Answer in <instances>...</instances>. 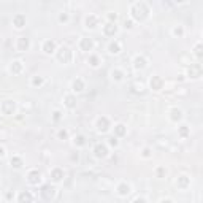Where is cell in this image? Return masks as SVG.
I'll return each instance as SVG.
<instances>
[{"mask_svg": "<svg viewBox=\"0 0 203 203\" xmlns=\"http://www.w3.org/2000/svg\"><path fill=\"white\" fill-rule=\"evenodd\" d=\"M84 144V138L83 137H78V138H75V144Z\"/></svg>", "mask_w": 203, "mask_h": 203, "instance_id": "603a6c76", "label": "cell"}, {"mask_svg": "<svg viewBox=\"0 0 203 203\" xmlns=\"http://www.w3.org/2000/svg\"><path fill=\"white\" fill-rule=\"evenodd\" d=\"M59 19H60V21H67V19H68V16H67V14H60Z\"/></svg>", "mask_w": 203, "mask_h": 203, "instance_id": "f1b7e54d", "label": "cell"}, {"mask_svg": "<svg viewBox=\"0 0 203 203\" xmlns=\"http://www.w3.org/2000/svg\"><path fill=\"white\" fill-rule=\"evenodd\" d=\"M81 48H83L84 51H91V48H92V40H89V38H83Z\"/></svg>", "mask_w": 203, "mask_h": 203, "instance_id": "5bb4252c", "label": "cell"}, {"mask_svg": "<svg viewBox=\"0 0 203 203\" xmlns=\"http://www.w3.org/2000/svg\"><path fill=\"white\" fill-rule=\"evenodd\" d=\"M29 48V40L27 38H24V37H21L19 38V51H24V49H27Z\"/></svg>", "mask_w": 203, "mask_h": 203, "instance_id": "e0dca14e", "label": "cell"}, {"mask_svg": "<svg viewBox=\"0 0 203 203\" xmlns=\"http://www.w3.org/2000/svg\"><path fill=\"white\" fill-rule=\"evenodd\" d=\"M133 203H146L144 201V198H141V197H138V198H135V201Z\"/></svg>", "mask_w": 203, "mask_h": 203, "instance_id": "4316f807", "label": "cell"}, {"mask_svg": "<svg viewBox=\"0 0 203 203\" xmlns=\"http://www.w3.org/2000/svg\"><path fill=\"white\" fill-rule=\"evenodd\" d=\"M160 203H171V200H162Z\"/></svg>", "mask_w": 203, "mask_h": 203, "instance_id": "d6a6232c", "label": "cell"}, {"mask_svg": "<svg viewBox=\"0 0 203 203\" xmlns=\"http://www.w3.org/2000/svg\"><path fill=\"white\" fill-rule=\"evenodd\" d=\"M171 114H173V119H181L183 111H181V110H178V108H174V110L171 111Z\"/></svg>", "mask_w": 203, "mask_h": 203, "instance_id": "d6986e66", "label": "cell"}, {"mask_svg": "<svg viewBox=\"0 0 203 203\" xmlns=\"http://www.w3.org/2000/svg\"><path fill=\"white\" fill-rule=\"evenodd\" d=\"M54 114H56V116H54V119H56V121H57V119H59V117H60V113H59V111H56V113H54Z\"/></svg>", "mask_w": 203, "mask_h": 203, "instance_id": "f546056e", "label": "cell"}, {"mask_svg": "<svg viewBox=\"0 0 203 203\" xmlns=\"http://www.w3.org/2000/svg\"><path fill=\"white\" fill-rule=\"evenodd\" d=\"M3 154H5V151H3V148H0V157H3Z\"/></svg>", "mask_w": 203, "mask_h": 203, "instance_id": "1f68e13d", "label": "cell"}, {"mask_svg": "<svg viewBox=\"0 0 203 203\" xmlns=\"http://www.w3.org/2000/svg\"><path fill=\"white\" fill-rule=\"evenodd\" d=\"M200 73H201V70H200V65L198 64H197V65H190V68H189L190 78H198Z\"/></svg>", "mask_w": 203, "mask_h": 203, "instance_id": "277c9868", "label": "cell"}, {"mask_svg": "<svg viewBox=\"0 0 203 203\" xmlns=\"http://www.w3.org/2000/svg\"><path fill=\"white\" fill-rule=\"evenodd\" d=\"M33 83H35V84H41L43 80H41V78H35V80H33Z\"/></svg>", "mask_w": 203, "mask_h": 203, "instance_id": "83f0119b", "label": "cell"}, {"mask_svg": "<svg viewBox=\"0 0 203 203\" xmlns=\"http://www.w3.org/2000/svg\"><path fill=\"white\" fill-rule=\"evenodd\" d=\"M117 190H119V195H127L129 192H130V186L129 184H121L119 187H117Z\"/></svg>", "mask_w": 203, "mask_h": 203, "instance_id": "4fadbf2b", "label": "cell"}, {"mask_svg": "<svg viewBox=\"0 0 203 203\" xmlns=\"http://www.w3.org/2000/svg\"><path fill=\"white\" fill-rule=\"evenodd\" d=\"M94 152H95V156H97V157H106V156H108V149H106L105 144H97V146H95V149H94Z\"/></svg>", "mask_w": 203, "mask_h": 203, "instance_id": "7a4b0ae2", "label": "cell"}, {"mask_svg": "<svg viewBox=\"0 0 203 203\" xmlns=\"http://www.w3.org/2000/svg\"><path fill=\"white\" fill-rule=\"evenodd\" d=\"M19 203H32V195L29 192H22L19 195Z\"/></svg>", "mask_w": 203, "mask_h": 203, "instance_id": "ba28073f", "label": "cell"}, {"mask_svg": "<svg viewBox=\"0 0 203 203\" xmlns=\"http://www.w3.org/2000/svg\"><path fill=\"white\" fill-rule=\"evenodd\" d=\"M54 49H56V43H54V41H46V43H44V48H43V51H44L46 54L54 53Z\"/></svg>", "mask_w": 203, "mask_h": 203, "instance_id": "8992f818", "label": "cell"}, {"mask_svg": "<svg viewBox=\"0 0 203 203\" xmlns=\"http://www.w3.org/2000/svg\"><path fill=\"white\" fill-rule=\"evenodd\" d=\"M71 102H73V100H71V97H67V105H68V106H71V108H73L75 105H73Z\"/></svg>", "mask_w": 203, "mask_h": 203, "instance_id": "d4e9b609", "label": "cell"}, {"mask_svg": "<svg viewBox=\"0 0 203 203\" xmlns=\"http://www.w3.org/2000/svg\"><path fill=\"white\" fill-rule=\"evenodd\" d=\"M108 51H110L111 54H117V53L121 51L119 43H117V41H111V43H110V46H108Z\"/></svg>", "mask_w": 203, "mask_h": 203, "instance_id": "9c48e42d", "label": "cell"}, {"mask_svg": "<svg viewBox=\"0 0 203 203\" xmlns=\"http://www.w3.org/2000/svg\"><path fill=\"white\" fill-rule=\"evenodd\" d=\"M24 24H26V18L22 14H18L14 18V26L18 27V29H21V27H24Z\"/></svg>", "mask_w": 203, "mask_h": 203, "instance_id": "52a82bcc", "label": "cell"}, {"mask_svg": "<svg viewBox=\"0 0 203 203\" xmlns=\"http://www.w3.org/2000/svg\"><path fill=\"white\" fill-rule=\"evenodd\" d=\"M116 132H117V135H124V133H126V129H124V126H122V124H119V126H116Z\"/></svg>", "mask_w": 203, "mask_h": 203, "instance_id": "44dd1931", "label": "cell"}, {"mask_svg": "<svg viewBox=\"0 0 203 203\" xmlns=\"http://www.w3.org/2000/svg\"><path fill=\"white\" fill-rule=\"evenodd\" d=\"M29 181L32 183V184H37V183H40V173L38 171H30V174H29Z\"/></svg>", "mask_w": 203, "mask_h": 203, "instance_id": "8fae6325", "label": "cell"}, {"mask_svg": "<svg viewBox=\"0 0 203 203\" xmlns=\"http://www.w3.org/2000/svg\"><path fill=\"white\" fill-rule=\"evenodd\" d=\"M195 54H197V56H198V57H200V44H198V46H197V49H195Z\"/></svg>", "mask_w": 203, "mask_h": 203, "instance_id": "4dcf8cb0", "label": "cell"}, {"mask_svg": "<svg viewBox=\"0 0 203 203\" xmlns=\"http://www.w3.org/2000/svg\"><path fill=\"white\" fill-rule=\"evenodd\" d=\"M174 35H183V29H181V27H178V29H174Z\"/></svg>", "mask_w": 203, "mask_h": 203, "instance_id": "cb8c5ba5", "label": "cell"}, {"mask_svg": "<svg viewBox=\"0 0 203 203\" xmlns=\"http://www.w3.org/2000/svg\"><path fill=\"white\" fill-rule=\"evenodd\" d=\"M91 65L92 67H97L98 65V59L95 57V56H91Z\"/></svg>", "mask_w": 203, "mask_h": 203, "instance_id": "7402d4cb", "label": "cell"}, {"mask_svg": "<svg viewBox=\"0 0 203 203\" xmlns=\"http://www.w3.org/2000/svg\"><path fill=\"white\" fill-rule=\"evenodd\" d=\"M83 89H84V84H83L81 80H75V81H73V91H75V92H81Z\"/></svg>", "mask_w": 203, "mask_h": 203, "instance_id": "7c38bea8", "label": "cell"}, {"mask_svg": "<svg viewBox=\"0 0 203 203\" xmlns=\"http://www.w3.org/2000/svg\"><path fill=\"white\" fill-rule=\"evenodd\" d=\"M116 26L114 24H106L105 26V32H106V35H114V33H116Z\"/></svg>", "mask_w": 203, "mask_h": 203, "instance_id": "2e32d148", "label": "cell"}, {"mask_svg": "<svg viewBox=\"0 0 203 203\" xmlns=\"http://www.w3.org/2000/svg\"><path fill=\"white\" fill-rule=\"evenodd\" d=\"M11 165H13L14 168H19V167H21V159H18V157H13V159H11Z\"/></svg>", "mask_w": 203, "mask_h": 203, "instance_id": "ffe728a7", "label": "cell"}, {"mask_svg": "<svg viewBox=\"0 0 203 203\" xmlns=\"http://www.w3.org/2000/svg\"><path fill=\"white\" fill-rule=\"evenodd\" d=\"M97 129H98V132H106V130H108V119H106V117H102V119H98Z\"/></svg>", "mask_w": 203, "mask_h": 203, "instance_id": "3957f363", "label": "cell"}, {"mask_svg": "<svg viewBox=\"0 0 203 203\" xmlns=\"http://www.w3.org/2000/svg\"><path fill=\"white\" fill-rule=\"evenodd\" d=\"M146 67V60H144V57H135V68H144Z\"/></svg>", "mask_w": 203, "mask_h": 203, "instance_id": "30bf717a", "label": "cell"}, {"mask_svg": "<svg viewBox=\"0 0 203 203\" xmlns=\"http://www.w3.org/2000/svg\"><path fill=\"white\" fill-rule=\"evenodd\" d=\"M59 137H60V138H65V137H67V130H60V132H59Z\"/></svg>", "mask_w": 203, "mask_h": 203, "instance_id": "484cf974", "label": "cell"}, {"mask_svg": "<svg viewBox=\"0 0 203 203\" xmlns=\"http://www.w3.org/2000/svg\"><path fill=\"white\" fill-rule=\"evenodd\" d=\"M62 178H64V173H62L60 170H54V171H53V179H54L56 183H57V181H60Z\"/></svg>", "mask_w": 203, "mask_h": 203, "instance_id": "ac0fdd59", "label": "cell"}, {"mask_svg": "<svg viewBox=\"0 0 203 203\" xmlns=\"http://www.w3.org/2000/svg\"><path fill=\"white\" fill-rule=\"evenodd\" d=\"M160 86H162V81L159 80V78H152L151 80V87L154 89V91H159Z\"/></svg>", "mask_w": 203, "mask_h": 203, "instance_id": "9a60e30c", "label": "cell"}, {"mask_svg": "<svg viewBox=\"0 0 203 203\" xmlns=\"http://www.w3.org/2000/svg\"><path fill=\"white\" fill-rule=\"evenodd\" d=\"M97 26V18H95V16H87L86 18V27L89 29V27H91V29H94V27Z\"/></svg>", "mask_w": 203, "mask_h": 203, "instance_id": "5b68a950", "label": "cell"}, {"mask_svg": "<svg viewBox=\"0 0 203 203\" xmlns=\"http://www.w3.org/2000/svg\"><path fill=\"white\" fill-rule=\"evenodd\" d=\"M60 53H59V59L60 60H64V62H68L71 59V51L68 48H60L59 49Z\"/></svg>", "mask_w": 203, "mask_h": 203, "instance_id": "6da1fadb", "label": "cell"}]
</instances>
